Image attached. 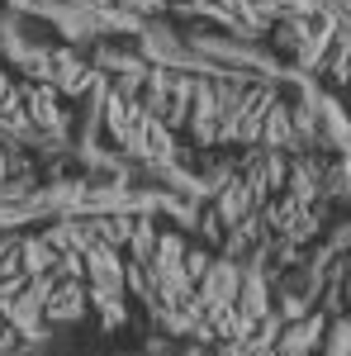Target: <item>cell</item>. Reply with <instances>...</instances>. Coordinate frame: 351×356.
Listing matches in <instances>:
<instances>
[{"label":"cell","mask_w":351,"mask_h":356,"mask_svg":"<svg viewBox=\"0 0 351 356\" xmlns=\"http://www.w3.org/2000/svg\"><path fill=\"white\" fill-rule=\"evenodd\" d=\"M24 90V114L33 129H43V134H62V124H67V114H62V100H57V86L48 81H33V86H19Z\"/></svg>","instance_id":"obj_1"},{"label":"cell","mask_w":351,"mask_h":356,"mask_svg":"<svg viewBox=\"0 0 351 356\" xmlns=\"http://www.w3.org/2000/svg\"><path fill=\"white\" fill-rule=\"evenodd\" d=\"M81 314H85V285L72 280V275H57L48 300H43V318H53V323H76Z\"/></svg>","instance_id":"obj_2"},{"label":"cell","mask_w":351,"mask_h":356,"mask_svg":"<svg viewBox=\"0 0 351 356\" xmlns=\"http://www.w3.org/2000/svg\"><path fill=\"white\" fill-rule=\"evenodd\" d=\"M190 129H195V138H199V143H218V95H214V86H195Z\"/></svg>","instance_id":"obj_3"},{"label":"cell","mask_w":351,"mask_h":356,"mask_svg":"<svg viewBox=\"0 0 351 356\" xmlns=\"http://www.w3.org/2000/svg\"><path fill=\"white\" fill-rule=\"evenodd\" d=\"M261 143H266V147H290V143H295V129H290V110H285V105H270L266 110V119H261Z\"/></svg>","instance_id":"obj_4"},{"label":"cell","mask_w":351,"mask_h":356,"mask_svg":"<svg viewBox=\"0 0 351 356\" xmlns=\"http://www.w3.org/2000/svg\"><path fill=\"white\" fill-rule=\"evenodd\" d=\"M95 309H100L105 328H119V323L129 318V309H124V290H95Z\"/></svg>","instance_id":"obj_5"},{"label":"cell","mask_w":351,"mask_h":356,"mask_svg":"<svg viewBox=\"0 0 351 356\" xmlns=\"http://www.w3.org/2000/svg\"><path fill=\"white\" fill-rule=\"evenodd\" d=\"M323 356H351V318H337L323 342Z\"/></svg>","instance_id":"obj_6"},{"label":"cell","mask_w":351,"mask_h":356,"mask_svg":"<svg viewBox=\"0 0 351 356\" xmlns=\"http://www.w3.org/2000/svg\"><path fill=\"white\" fill-rule=\"evenodd\" d=\"M181 266H186V275L199 285V280H204V271H209V252H199V247H195V252H186V257H181Z\"/></svg>","instance_id":"obj_7"},{"label":"cell","mask_w":351,"mask_h":356,"mask_svg":"<svg viewBox=\"0 0 351 356\" xmlns=\"http://www.w3.org/2000/svg\"><path fill=\"white\" fill-rule=\"evenodd\" d=\"M124 5H129L133 15H157V10H162V0H124Z\"/></svg>","instance_id":"obj_8"},{"label":"cell","mask_w":351,"mask_h":356,"mask_svg":"<svg viewBox=\"0 0 351 356\" xmlns=\"http://www.w3.org/2000/svg\"><path fill=\"white\" fill-rule=\"evenodd\" d=\"M5 171H10V157H5V147H0V181H5Z\"/></svg>","instance_id":"obj_9"}]
</instances>
